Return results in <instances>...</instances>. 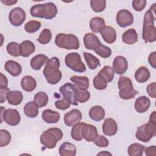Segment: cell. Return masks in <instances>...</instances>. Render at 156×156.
Returning <instances> with one entry per match:
<instances>
[{
  "mask_svg": "<svg viewBox=\"0 0 156 156\" xmlns=\"http://www.w3.org/2000/svg\"><path fill=\"white\" fill-rule=\"evenodd\" d=\"M112 155V154L109 152H107V151H102L101 152H99L97 154V155Z\"/></svg>",
  "mask_w": 156,
  "mask_h": 156,
  "instance_id": "9f6ffc18",
  "label": "cell"
},
{
  "mask_svg": "<svg viewBox=\"0 0 156 156\" xmlns=\"http://www.w3.org/2000/svg\"><path fill=\"white\" fill-rule=\"evenodd\" d=\"M151 76V73L147 68L146 66H141L135 71V78L139 83H144L147 82Z\"/></svg>",
  "mask_w": 156,
  "mask_h": 156,
  "instance_id": "4316f807",
  "label": "cell"
},
{
  "mask_svg": "<svg viewBox=\"0 0 156 156\" xmlns=\"http://www.w3.org/2000/svg\"><path fill=\"white\" fill-rule=\"evenodd\" d=\"M150 105V99L145 96H142L138 98L135 100L134 104L135 110L136 111V112L140 113L146 112L149 109Z\"/></svg>",
  "mask_w": 156,
  "mask_h": 156,
  "instance_id": "e0dca14e",
  "label": "cell"
},
{
  "mask_svg": "<svg viewBox=\"0 0 156 156\" xmlns=\"http://www.w3.org/2000/svg\"><path fill=\"white\" fill-rule=\"evenodd\" d=\"M58 152L61 156H75L76 147L74 144L69 142H64L60 145Z\"/></svg>",
  "mask_w": 156,
  "mask_h": 156,
  "instance_id": "d4e9b609",
  "label": "cell"
},
{
  "mask_svg": "<svg viewBox=\"0 0 156 156\" xmlns=\"http://www.w3.org/2000/svg\"><path fill=\"white\" fill-rule=\"evenodd\" d=\"M4 68L5 70L13 77L18 76L22 71L21 65L12 60H9L5 63Z\"/></svg>",
  "mask_w": 156,
  "mask_h": 156,
  "instance_id": "d6986e66",
  "label": "cell"
},
{
  "mask_svg": "<svg viewBox=\"0 0 156 156\" xmlns=\"http://www.w3.org/2000/svg\"><path fill=\"white\" fill-rule=\"evenodd\" d=\"M63 137L62 130L57 127H52L44 131L40 135V143L48 149H52L56 146L57 141Z\"/></svg>",
  "mask_w": 156,
  "mask_h": 156,
  "instance_id": "277c9868",
  "label": "cell"
},
{
  "mask_svg": "<svg viewBox=\"0 0 156 156\" xmlns=\"http://www.w3.org/2000/svg\"><path fill=\"white\" fill-rule=\"evenodd\" d=\"M101 35L105 42L108 44L113 43L116 40V32L115 29L109 26H105L101 32Z\"/></svg>",
  "mask_w": 156,
  "mask_h": 156,
  "instance_id": "ac0fdd59",
  "label": "cell"
},
{
  "mask_svg": "<svg viewBox=\"0 0 156 156\" xmlns=\"http://www.w3.org/2000/svg\"><path fill=\"white\" fill-rule=\"evenodd\" d=\"M148 62L149 65L154 69L156 68V52H151L148 57Z\"/></svg>",
  "mask_w": 156,
  "mask_h": 156,
  "instance_id": "816d5d0a",
  "label": "cell"
},
{
  "mask_svg": "<svg viewBox=\"0 0 156 156\" xmlns=\"http://www.w3.org/2000/svg\"><path fill=\"white\" fill-rule=\"evenodd\" d=\"M77 87L71 83H66L60 87L59 91L63 96V98L66 99L71 105H77L78 102L76 100V92Z\"/></svg>",
  "mask_w": 156,
  "mask_h": 156,
  "instance_id": "9c48e42d",
  "label": "cell"
},
{
  "mask_svg": "<svg viewBox=\"0 0 156 156\" xmlns=\"http://www.w3.org/2000/svg\"><path fill=\"white\" fill-rule=\"evenodd\" d=\"M57 12V6L51 2L34 5L30 9V13L32 16L46 20L55 18Z\"/></svg>",
  "mask_w": 156,
  "mask_h": 156,
  "instance_id": "3957f363",
  "label": "cell"
},
{
  "mask_svg": "<svg viewBox=\"0 0 156 156\" xmlns=\"http://www.w3.org/2000/svg\"><path fill=\"white\" fill-rule=\"evenodd\" d=\"M116 21L119 27H126L133 24V16L128 10L122 9L117 13L116 16Z\"/></svg>",
  "mask_w": 156,
  "mask_h": 156,
  "instance_id": "8fae6325",
  "label": "cell"
},
{
  "mask_svg": "<svg viewBox=\"0 0 156 156\" xmlns=\"http://www.w3.org/2000/svg\"><path fill=\"white\" fill-rule=\"evenodd\" d=\"M23 99V93L18 90L10 91L7 94L8 103L12 105H18L21 103Z\"/></svg>",
  "mask_w": 156,
  "mask_h": 156,
  "instance_id": "83f0119b",
  "label": "cell"
},
{
  "mask_svg": "<svg viewBox=\"0 0 156 156\" xmlns=\"http://www.w3.org/2000/svg\"><path fill=\"white\" fill-rule=\"evenodd\" d=\"M82 118L81 112L78 109H73L64 115V123L68 127H72L79 122Z\"/></svg>",
  "mask_w": 156,
  "mask_h": 156,
  "instance_id": "4fadbf2b",
  "label": "cell"
},
{
  "mask_svg": "<svg viewBox=\"0 0 156 156\" xmlns=\"http://www.w3.org/2000/svg\"><path fill=\"white\" fill-rule=\"evenodd\" d=\"M93 86L96 90H103L107 87V82L106 80L99 74L96 75L93 79Z\"/></svg>",
  "mask_w": 156,
  "mask_h": 156,
  "instance_id": "d590c367",
  "label": "cell"
},
{
  "mask_svg": "<svg viewBox=\"0 0 156 156\" xmlns=\"http://www.w3.org/2000/svg\"><path fill=\"white\" fill-rule=\"evenodd\" d=\"M146 2L145 0H133L132 1V7L136 12H141L145 8Z\"/></svg>",
  "mask_w": 156,
  "mask_h": 156,
  "instance_id": "c3c4849f",
  "label": "cell"
},
{
  "mask_svg": "<svg viewBox=\"0 0 156 156\" xmlns=\"http://www.w3.org/2000/svg\"><path fill=\"white\" fill-rule=\"evenodd\" d=\"M146 91L149 96L152 98H156V83L152 82L149 84L146 88Z\"/></svg>",
  "mask_w": 156,
  "mask_h": 156,
  "instance_id": "681fc988",
  "label": "cell"
},
{
  "mask_svg": "<svg viewBox=\"0 0 156 156\" xmlns=\"http://www.w3.org/2000/svg\"><path fill=\"white\" fill-rule=\"evenodd\" d=\"M83 43L85 47L89 50H94L101 44L98 37L91 32L87 33L84 35Z\"/></svg>",
  "mask_w": 156,
  "mask_h": 156,
  "instance_id": "2e32d148",
  "label": "cell"
},
{
  "mask_svg": "<svg viewBox=\"0 0 156 156\" xmlns=\"http://www.w3.org/2000/svg\"><path fill=\"white\" fill-rule=\"evenodd\" d=\"M145 155L147 156H155L156 155V147L155 146H151L145 147Z\"/></svg>",
  "mask_w": 156,
  "mask_h": 156,
  "instance_id": "f5cc1de1",
  "label": "cell"
},
{
  "mask_svg": "<svg viewBox=\"0 0 156 156\" xmlns=\"http://www.w3.org/2000/svg\"><path fill=\"white\" fill-rule=\"evenodd\" d=\"M135 137L138 140L144 143H147L149 141L151 140V138L147 136V135L144 131V124L140 126L137 128L136 132L135 133Z\"/></svg>",
  "mask_w": 156,
  "mask_h": 156,
  "instance_id": "f6af8a7d",
  "label": "cell"
},
{
  "mask_svg": "<svg viewBox=\"0 0 156 156\" xmlns=\"http://www.w3.org/2000/svg\"><path fill=\"white\" fill-rule=\"evenodd\" d=\"M105 26L104 20L99 16L92 18L90 21V28L93 32L101 33Z\"/></svg>",
  "mask_w": 156,
  "mask_h": 156,
  "instance_id": "484cf974",
  "label": "cell"
},
{
  "mask_svg": "<svg viewBox=\"0 0 156 156\" xmlns=\"http://www.w3.org/2000/svg\"><path fill=\"white\" fill-rule=\"evenodd\" d=\"M41 24L40 21L36 20H31L26 23L24 25V30L29 34L34 33L38 31L41 27Z\"/></svg>",
  "mask_w": 156,
  "mask_h": 156,
  "instance_id": "74e56055",
  "label": "cell"
},
{
  "mask_svg": "<svg viewBox=\"0 0 156 156\" xmlns=\"http://www.w3.org/2000/svg\"><path fill=\"white\" fill-rule=\"evenodd\" d=\"M1 123L2 122V120H4L6 124L12 126H16L20 123L21 117L16 109L8 108L5 110L3 107H1Z\"/></svg>",
  "mask_w": 156,
  "mask_h": 156,
  "instance_id": "ba28073f",
  "label": "cell"
},
{
  "mask_svg": "<svg viewBox=\"0 0 156 156\" xmlns=\"http://www.w3.org/2000/svg\"><path fill=\"white\" fill-rule=\"evenodd\" d=\"M19 47H20V44L18 43L12 41V42H10L7 44L6 47V49L7 52L10 55L13 57H19L20 55Z\"/></svg>",
  "mask_w": 156,
  "mask_h": 156,
  "instance_id": "ee69618b",
  "label": "cell"
},
{
  "mask_svg": "<svg viewBox=\"0 0 156 156\" xmlns=\"http://www.w3.org/2000/svg\"><path fill=\"white\" fill-rule=\"evenodd\" d=\"M90 6L92 10L97 13L103 12L106 7V1L105 0H91Z\"/></svg>",
  "mask_w": 156,
  "mask_h": 156,
  "instance_id": "f35d334b",
  "label": "cell"
},
{
  "mask_svg": "<svg viewBox=\"0 0 156 156\" xmlns=\"http://www.w3.org/2000/svg\"><path fill=\"white\" fill-rule=\"evenodd\" d=\"M90 93L87 90H80L77 87L76 92V100L77 102L84 103L89 100Z\"/></svg>",
  "mask_w": 156,
  "mask_h": 156,
  "instance_id": "8d00e7d4",
  "label": "cell"
},
{
  "mask_svg": "<svg viewBox=\"0 0 156 156\" xmlns=\"http://www.w3.org/2000/svg\"><path fill=\"white\" fill-rule=\"evenodd\" d=\"M11 141V135L9 132L5 129L0 130V147L7 146Z\"/></svg>",
  "mask_w": 156,
  "mask_h": 156,
  "instance_id": "7bdbcfd3",
  "label": "cell"
},
{
  "mask_svg": "<svg viewBox=\"0 0 156 156\" xmlns=\"http://www.w3.org/2000/svg\"><path fill=\"white\" fill-rule=\"evenodd\" d=\"M128 68L127 59L121 55L116 56L113 62V69L114 72L119 75L124 74Z\"/></svg>",
  "mask_w": 156,
  "mask_h": 156,
  "instance_id": "5bb4252c",
  "label": "cell"
},
{
  "mask_svg": "<svg viewBox=\"0 0 156 156\" xmlns=\"http://www.w3.org/2000/svg\"><path fill=\"white\" fill-rule=\"evenodd\" d=\"M145 146L140 143H133L130 144L127 149L130 156H141L144 151Z\"/></svg>",
  "mask_w": 156,
  "mask_h": 156,
  "instance_id": "d6a6232c",
  "label": "cell"
},
{
  "mask_svg": "<svg viewBox=\"0 0 156 156\" xmlns=\"http://www.w3.org/2000/svg\"><path fill=\"white\" fill-rule=\"evenodd\" d=\"M10 91V90L7 87H0V103L1 104L4 103L6 101L7 94Z\"/></svg>",
  "mask_w": 156,
  "mask_h": 156,
  "instance_id": "f907efd6",
  "label": "cell"
},
{
  "mask_svg": "<svg viewBox=\"0 0 156 156\" xmlns=\"http://www.w3.org/2000/svg\"><path fill=\"white\" fill-rule=\"evenodd\" d=\"M26 15L24 10L22 8L16 7L13 8L9 13V20L13 26H20L25 21Z\"/></svg>",
  "mask_w": 156,
  "mask_h": 156,
  "instance_id": "30bf717a",
  "label": "cell"
},
{
  "mask_svg": "<svg viewBox=\"0 0 156 156\" xmlns=\"http://www.w3.org/2000/svg\"><path fill=\"white\" fill-rule=\"evenodd\" d=\"M55 44L58 48L67 50L78 49L80 47L78 38L71 34H58L55 37Z\"/></svg>",
  "mask_w": 156,
  "mask_h": 156,
  "instance_id": "8992f818",
  "label": "cell"
},
{
  "mask_svg": "<svg viewBox=\"0 0 156 156\" xmlns=\"http://www.w3.org/2000/svg\"><path fill=\"white\" fill-rule=\"evenodd\" d=\"M81 134L82 138L88 142L94 141L98 135V130L94 126L85 122L81 127Z\"/></svg>",
  "mask_w": 156,
  "mask_h": 156,
  "instance_id": "7c38bea8",
  "label": "cell"
},
{
  "mask_svg": "<svg viewBox=\"0 0 156 156\" xmlns=\"http://www.w3.org/2000/svg\"><path fill=\"white\" fill-rule=\"evenodd\" d=\"M94 51L98 55H99L100 57L104 58H108L112 54L111 49L109 47L106 46L102 44H101L96 49H95Z\"/></svg>",
  "mask_w": 156,
  "mask_h": 156,
  "instance_id": "b9f144b4",
  "label": "cell"
},
{
  "mask_svg": "<svg viewBox=\"0 0 156 156\" xmlns=\"http://www.w3.org/2000/svg\"><path fill=\"white\" fill-rule=\"evenodd\" d=\"M102 129L103 133L106 136L115 135L118 131L117 122L111 118H106L102 124Z\"/></svg>",
  "mask_w": 156,
  "mask_h": 156,
  "instance_id": "9a60e30c",
  "label": "cell"
},
{
  "mask_svg": "<svg viewBox=\"0 0 156 156\" xmlns=\"http://www.w3.org/2000/svg\"><path fill=\"white\" fill-rule=\"evenodd\" d=\"M49 98L48 94L43 91L37 93L34 98V101L36 103L39 108L46 106L48 102Z\"/></svg>",
  "mask_w": 156,
  "mask_h": 156,
  "instance_id": "836d02e7",
  "label": "cell"
},
{
  "mask_svg": "<svg viewBox=\"0 0 156 156\" xmlns=\"http://www.w3.org/2000/svg\"><path fill=\"white\" fill-rule=\"evenodd\" d=\"M66 66L77 73H84L86 71V66L81 60V57L77 52L68 54L65 58Z\"/></svg>",
  "mask_w": 156,
  "mask_h": 156,
  "instance_id": "52a82bcc",
  "label": "cell"
},
{
  "mask_svg": "<svg viewBox=\"0 0 156 156\" xmlns=\"http://www.w3.org/2000/svg\"><path fill=\"white\" fill-rule=\"evenodd\" d=\"M21 86L24 91L31 92L37 87V82L32 76H25L21 79Z\"/></svg>",
  "mask_w": 156,
  "mask_h": 156,
  "instance_id": "603a6c76",
  "label": "cell"
},
{
  "mask_svg": "<svg viewBox=\"0 0 156 156\" xmlns=\"http://www.w3.org/2000/svg\"><path fill=\"white\" fill-rule=\"evenodd\" d=\"M83 122H78L73 126L71 132V138L76 141H81L83 138L81 134V127Z\"/></svg>",
  "mask_w": 156,
  "mask_h": 156,
  "instance_id": "ab89813d",
  "label": "cell"
},
{
  "mask_svg": "<svg viewBox=\"0 0 156 156\" xmlns=\"http://www.w3.org/2000/svg\"><path fill=\"white\" fill-rule=\"evenodd\" d=\"M1 1L5 5H12L17 2V1L14 0H1Z\"/></svg>",
  "mask_w": 156,
  "mask_h": 156,
  "instance_id": "11a10c76",
  "label": "cell"
},
{
  "mask_svg": "<svg viewBox=\"0 0 156 156\" xmlns=\"http://www.w3.org/2000/svg\"><path fill=\"white\" fill-rule=\"evenodd\" d=\"M94 144L99 147H106L109 144V141L106 137L103 135H98L96 140L93 141Z\"/></svg>",
  "mask_w": 156,
  "mask_h": 156,
  "instance_id": "bcb514c9",
  "label": "cell"
},
{
  "mask_svg": "<svg viewBox=\"0 0 156 156\" xmlns=\"http://www.w3.org/2000/svg\"><path fill=\"white\" fill-rule=\"evenodd\" d=\"M118 87L119 89V97L124 100L133 99L138 91L136 90L133 86V83L130 78L121 76L119 77Z\"/></svg>",
  "mask_w": 156,
  "mask_h": 156,
  "instance_id": "5b68a950",
  "label": "cell"
},
{
  "mask_svg": "<svg viewBox=\"0 0 156 156\" xmlns=\"http://www.w3.org/2000/svg\"><path fill=\"white\" fill-rule=\"evenodd\" d=\"M60 60L56 57H52L44 66L43 73L47 82L51 85H56L62 79V74L59 69Z\"/></svg>",
  "mask_w": 156,
  "mask_h": 156,
  "instance_id": "7a4b0ae2",
  "label": "cell"
},
{
  "mask_svg": "<svg viewBox=\"0 0 156 156\" xmlns=\"http://www.w3.org/2000/svg\"><path fill=\"white\" fill-rule=\"evenodd\" d=\"M41 117L43 120L48 124H54L58 122L60 115L58 112L51 109H46L42 112Z\"/></svg>",
  "mask_w": 156,
  "mask_h": 156,
  "instance_id": "7402d4cb",
  "label": "cell"
},
{
  "mask_svg": "<svg viewBox=\"0 0 156 156\" xmlns=\"http://www.w3.org/2000/svg\"><path fill=\"white\" fill-rule=\"evenodd\" d=\"M52 38L51 31L48 29H43L40 33L37 41L41 44H46L49 43Z\"/></svg>",
  "mask_w": 156,
  "mask_h": 156,
  "instance_id": "60d3db41",
  "label": "cell"
},
{
  "mask_svg": "<svg viewBox=\"0 0 156 156\" xmlns=\"http://www.w3.org/2000/svg\"><path fill=\"white\" fill-rule=\"evenodd\" d=\"M1 77H0V87H7L8 85V80L7 77L4 75L2 73H0Z\"/></svg>",
  "mask_w": 156,
  "mask_h": 156,
  "instance_id": "db71d44e",
  "label": "cell"
},
{
  "mask_svg": "<svg viewBox=\"0 0 156 156\" xmlns=\"http://www.w3.org/2000/svg\"><path fill=\"white\" fill-rule=\"evenodd\" d=\"M24 113L29 118H34L38 114V107L34 101L28 102L24 106Z\"/></svg>",
  "mask_w": 156,
  "mask_h": 156,
  "instance_id": "f1b7e54d",
  "label": "cell"
},
{
  "mask_svg": "<svg viewBox=\"0 0 156 156\" xmlns=\"http://www.w3.org/2000/svg\"><path fill=\"white\" fill-rule=\"evenodd\" d=\"M122 40L127 44H133L138 41V34L134 29H129L122 35Z\"/></svg>",
  "mask_w": 156,
  "mask_h": 156,
  "instance_id": "f546056e",
  "label": "cell"
},
{
  "mask_svg": "<svg viewBox=\"0 0 156 156\" xmlns=\"http://www.w3.org/2000/svg\"><path fill=\"white\" fill-rule=\"evenodd\" d=\"M155 5L154 3L145 13L143 20L142 38L146 42L153 43L156 41V28L154 26L155 20Z\"/></svg>",
  "mask_w": 156,
  "mask_h": 156,
  "instance_id": "6da1fadb",
  "label": "cell"
},
{
  "mask_svg": "<svg viewBox=\"0 0 156 156\" xmlns=\"http://www.w3.org/2000/svg\"><path fill=\"white\" fill-rule=\"evenodd\" d=\"M20 55L23 57H27L35 51V44L30 40H24L20 44Z\"/></svg>",
  "mask_w": 156,
  "mask_h": 156,
  "instance_id": "ffe728a7",
  "label": "cell"
},
{
  "mask_svg": "<svg viewBox=\"0 0 156 156\" xmlns=\"http://www.w3.org/2000/svg\"><path fill=\"white\" fill-rule=\"evenodd\" d=\"M98 74L101 75L106 80L107 83L112 82L115 76V72L113 68L108 65L104 66Z\"/></svg>",
  "mask_w": 156,
  "mask_h": 156,
  "instance_id": "e575fe53",
  "label": "cell"
},
{
  "mask_svg": "<svg viewBox=\"0 0 156 156\" xmlns=\"http://www.w3.org/2000/svg\"><path fill=\"white\" fill-rule=\"evenodd\" d=\"M71 104L66 99L63 98L55 102V106L57 109L64 110L68 108Z\"/></svg>",
  "mask_w": 156,
  "mask_h": 156,
  "instance_id": "7dc6e473",
  "label": "cell"
},
{
  "mask_svg": "<svg viewBox=\"0 0 156 156\" xmlns=\"http://www.w3.org/2000/svg\"><path fill=\"white\" fill-rule=\"evenodd\" d=\"M49 60V58L44 54H38L32 57L30 60V66L31 68L36 71H38L41 68V67L46 64Z\"/></svg>",
  "mask_w": 156,
  "mask_h": 156,
  "instance_id": "44dd1931",
  "label": "cell"
},
{
  "mask_svg": "<svg viewBox=\"0 0 156 156\" xmlns=\"http://www.w3.org/2000/svg\"><path fill=\"white\" fill-rule=\"evenodd\" d=\"M88 114L90 118L93 121H100L104 118L105 112L101 106L95 105L90 109Z\"/></svg>",
  "mask_w": 156,
  "mask_h": 156,
  "instance_id": "cb8c5ba5",
  "label": "cell"
},
{
  "mask_svg": "<svg viewBox=\"0 0 156 156\" xmlns=\"http://www.w3.org/2000/svg\"><path fill=\"white\" fill-rule=\"evenodd\" d=\"M83 54L88 68L91 70H94L100 66V61L96 57L90 53L85 52H84Z\"/></svg>",
  "mask_w": 156,
  "mask_h": 156,
  "instance_id": "1f68e13d",
  "label": "cell"
},
{
  "mask_svg": "<svg viewBox=\"0 0 156 156\" xmlns=\"http://www.w3.org/2000/svg\"><path fill=\"white\" fill-rule=\"evenodd\" d=\"M70 80L80 90H87L89 88V79L87 76H73L70 77Z\"/></svg>",
  "mask_w": 156,
  "mask_h": 156,
  "instance_id": "4dcf8cb0",
  "label": "cell"
}]
</instances>
